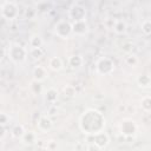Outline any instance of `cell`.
I'll return each instance as SVG.
<instances>
[{"instance_id": "22", "label": "cell", "mask_w": 151, "mask_h": 151, "mask_svg": "<svg viewBox=\"0 0 151 151\" xmlns=\"http://www.w3.org/2000/svg\"><path fill=\"white\" fill-rule=\"evenodd\" d=\"M140 29L142 33L146 37H149L151 34V20L150 19H145L142 24H140Z\"/></svg>"}, {"instance_id": "16", "label": "cell", "mask_w": 151, "mask_h": 151, "mask_svg": "<svg viewBox=\"0 0 151 151\" xmlns=\"http://www.w3.org/2000/svg\"><path fill=\"white\" fill-rule=\"evenodd\" d=\"M113 31H114V33L118 34V35L124 34V33L127 31V24H126V21L123 20V19L116 20V21H114V25H113Z\"/></svg>"}, {"instance_id": "4", "label": "cell", "mask_w": 151, "mask_h": 151, "mask_svg": "<svg viewBox=\"0 0 151 151\" xmlns=\"http://www.w3.org/2000/svg\"><path fill=\"white\" fill-rule=\"evenodd\" d=\"M1 15L6 20H14L19 17V6L14 1H5L1 7Z\"/></svg>"}, {"instance_id": "7", "label": "cell", "mask_w": 151, "mask_h": 151, "mask_svg": "<svg viewBox=\"0 0 151 151\" xmlns=\"http://www.w3.org/2000/svg\"><path fill=\"white\" fill-rule=\"evenodd\" d=\"M119 130H120V133L125 137H133L136 133H137V130H138V126L136 124V122L131 118H125L122 120L120 125H119Z\"/></svg>"}, {"instance_id": "1", "label": "cell", "mask_w": 151, "mask_h": 151, "mask_svg": "<svg viewBox=\"0 0 151 151\" xmlns=\"http://www.w3.org/2000/svg\"><path fill=\"white\" fill-rule=\"evenodd\" d=\"M106 119L104 114L93 107L86 109L79 118V129L83 133L93 136L98 132L104 131Z\"/></svg>"}, {"instance_id": "13", "label": "cell", "mask_w": 151, "mask_h": 151, "mask_svg": "<svg viewBox=\"0 0 151 151\" xmlns=\"http://www.w3.org/2000/svg\"><path fill=\"white\" fill-rule=\"evenodd\" d=\"M58 97H59V92H58V90L54 88V87L47 88V91H46L45 94H44V99H45V101L48 103V104H54V103L58 100Z\"/></svg>"}, {"instance_id": "29", "label": "cell", "mask_w": 151, "mask_h": 151, "mask_svg": "<svg viewBox=\"0 0 151 151\" xmlns=\"http://www.w3.org/2000/svg\"><path fill=\"white\" fill-rule=\"evenodd\" d=\"M86 151H101L94 143H90L88 145H87V147H86Z\"/></svg>"}, {"instance_id": "6", "label": "cell", "mask_w": 151, "mask_h": 151, "mask_svg": "<svg viewBox=\"0 0 151 151\" xmlns=\"http://www.w3.org/2000/svg\"><path fill=\"white\" fill-rule=\"evenodd\" d=\"M67 15L70 19H72V21H80V20H86V15H87V11L86 8L80 5V4H72L68 8Z\"/></svg>"}, {"instance_id": "10", "label": "cell", "mask_w": 151, "mask_h": 151, "mask_svg": "<svg viewBox=\"0 0 151 151\" xmlns=\"http://www.w3.org/2000/svg\"><path fill=\"white\" fill-rule=\"evenodd\" d=\"M92 137H93V143H94L100 150L107 147V145L110 144V137H109V134H107L106 132H104V131L98 132V133L93 134Z\"/></svg>"}, {"instance_id": "9", "label": "cell", "mask_w": 151, "mask_h": 151, "mask_svg": "<svg viewBox=\"0 0 151 151\" xmlns=\"http://www.w3.org/2000/svg\"><path fill=\"white\" fill-rule=\"evenodd\" d=\"M37 126H38V130L42 133H47L48 131L52 130L53 127V122L51 119V117H48L47 114H42L39 117L38 122H37Z\"/></svg>"}, {"instance_id": "23", "label": "cell", "mask_w": 151, "mask_h": 151, "mask_svg": "<svg viewBox=\"0 0 151 151\" xmlns=\"http://www.w3.org/2000/svg\"><path fill=\"white\" fill-rule=\"evenodd\" d=\"M29 88H31L32 93H34V94H41V92H42V84L40 81L32 80L31 84H29Z\"/></svg>"}, {"instance_id": "15", "label": "cell", "mask_w": 151, "mask_h": 151, "mask_svg": "<svg viewBox=\"0 0 151 151\" xmlns=\"http://www.w3.org/2000/svg\"><path fill=\"white\" fill-rule=\"evenodd\" d=\"M136 83L140 88H149L151 85V78L149 74H139L136 78Z\"/></svg>"}, {"instance_id": "32", "label": "cell", "mask_w": 151, "mask_h": 151, "mask_svg": "<svg viewBox=\"0 0 151 151\" xmlns=\"http://www.w3.org/2000/svg\"><path fill=\"white\" fill-rule=\"evenodd\" d=\"M5 136H6V127H5V125L0 124V140L4 139Z\"/></svg>"}, {"instance_id": "5", "label": "cell", "mask_w": 151, "mask_h": 151, "mask_svg": "<svg viewBox=\"0 0 151 151\" xmlns=\"http://www.w3.org/2000/svg\"><path fill=\"white\" fill-rule=\"evenodd\" d=\"M54 34L58 38L61 39H67L72 35V26L71 22L68 20H59L55 25H54Z\"/></svg>"}, {"instance_id": "34", "label": "cell", "mask_w": 151, "mask_h": 151, "mask_svg": "<svg viewBox=\"0 0 151 151\" xmlns=\"http://www.w3.org/2000/svg\"><path fill=\"white\" fill-rule=\"evenodd\" d=\"M0 103H1V97H0Z\"/></svg>"}, {"instance_id": "30", "label": "cell", "mask_w": 151, "mask_h": 151, "mask_svg": "<svg viewBox=\"0 0 151 151\" xmlns=\"http://www.w3.org/2000/svg\"><path fill=\"white\" fill-rule=\"evenodd\" d=\"M57 114V107L55 106H51L50 109H48V112H47V116L48 117H51V116H55Z\"/></svg>"}, {"instance_id": "21", "label": "cell", "mask_w": 151, "mask_h": 151, "mask_svg": "<svg viewBox=\"0 0 151 151\" xmlns=\"http://www.w3.org/2000/svg\"><path fill=\"white\" fill-rule=\"evenodd\" d=\"M140 106H142L143 111L149 113L151 111V97L150 96H144L140 100Z\"/></svg>"}, {"instance_id": "14", "label": "cell", "mask_w": 151, "mask_h": 151, "mask_svg": "<svg viewBox=\"0 0 151 151\" xmlns=\"http://www.w3.org/2000/svg\"><path fill=\"white\" fill-rule=\"evenodd\" d=\"M63 66H64V64H63V60L60 57L54 55V57H51L48 59V67L53 72H59L63 68Z\"/></svg>"}, {"instance_id": "3", "label": "cell", "mask_w": 151, "mask_h": 151, "mask_svg": "<svg viewBox=\"0 0 151 151\" xmlns=\"http://www.w3.org/2000/svg\"><path fill=\"white\" fill-rule=\"evenodd\" d=\"M96 71L100 76H109L114 71V61L109 57H100L96 61Z\"/></svg>"}, {"instance_id": "28", "label": "cell", "mask_w": 151, "mask_h": 151, "mask_svg": "<svg viewBox=\"0 0 151 151\" xmlns=\"http://www.w3.org/2000/svg\"><path fill=\"white\" fill-rule=\"evenodd\" d=\"M46 147L48 150H51V151H55V149H57V142L55 140H50L47 143V146Z\"/></svg>"}, {"instance_id": "27", "label": "cell", "mask_w": 151, "mask_h": 151, "mask_svg": "<svg viewBox=\"0 0 151 151\" xmlns=\"http://www.w3.org/2000/svg\"><path fill=\"white\" fill-rule=\"evenodd\" d=\"M8 122H9L8 114L5 113V112H0V124H1V125H6Z\"/></svg>"}, {"instance_id": "33", "label": "cell", "mask_w": 151, "mask_h": 151, "mask_svg": "<svg viewBox=\"0 0 151 151\" xmlns=\"http://www.w3.org/2000/svg\"><path fill=\"white\" fill-rule=\"evenodd\" d=\"M42 151H51V150H48V149H47V147H46V149H44V150H42Z\"/></svg>"}, {"instance_id": "25", "label": "cell", "mask_w": 151, "mask_h": 151, "mask_svg": "<svg viewBox=\"0 0 151 151\" xmlns=\"http://www.w3.org/2000/svg\"><path fill=\"white\" fill-rule=\"evenodd\" d=\"M125 63L129 66H136L138 64V58L133 53H127L126 57H125Z\"/></svg>"}, {"instance_id": "31", "label": "cell", "mask_w": 151, "mask_h": 151, "mask_svg": "<svg viewBox=\"0 0 151 151\" xmlns=\"http://www.w3.org/2000/svg\"><path fill=\"white\" fill-rule=\"evenodd\" d=\"M6 54H7V50L4 46H0V61L6 57Z\"/></svg>"}, {"instance_id": "26", "label": "cell", "mask_w": 151, "mask_h": 151, "mask_svg": "<svg viewBox=\"0 0 151 151\" xmlns=\"http://www.w3.org/2000/svg\"><path fill=\"white\" fill-rule=\"evenodd\" d=\"M35 14H37V9L34 7H32V6L26 7V9H25V18L26 19H33L35 17Z\"/></svg>"}, {"instance_id": "17", "label": "cell", "mask_w": 151, "mask_h": 151, "mask_svg": "<svg viewBox=\"0 0 151 151\" xmlns=\"http://www.w3.org/2000/svg\"><path fill=\"white\" fill-rule=\"evenodd\" d=\"M84 64V58L80 54H72L68 58V65L72 68H80Z\"/></svg>"}, {"instance_id": "24", "label": "cell", "mask_w": 151, "mask_h": 151, "mask_svg": "<svg viewBox=\"0 0 151 151\" xmlns=\"http://www.w3.org/2000/svg\"><path fill=\"white\" fill-rule=\"evenodd\" d=\"M29 55L32 57V59L39 60L44 57V51H42V48H31L29 50Z\"/></svg>"}, {"instance_id": "18", "label": "cell", "mask_w": 151, "mask_h": 151, "mask_svg": "<svg viewBox=\"0 0 151 151\" xmlns=\"http://www.w3.org/2000/svg\"><path fill=\"white\" fill-rule=\"evenodd\" d=\"M25 131H26V130H25V127H24L22 124H15V125H13V127L11 129V134H12L13 138L20 139V138L24 136Z\"/></svg>"}, {"instance_id": "19", "label": "cell", "mask_w": 151, "mask_h": 151, "mask_svg": "<svg viewBox=\"0 0 151 151\" xmlns=\"http://www.w3.org/2000/svg\"><path fill=\"white\" fill-rule=\"evenodd\" d=\"M42 44H44V40H42V38L39 34H33L29 38V46H31V48H41Z\"/></svg>"}, {"instance_id": "20", "label": "cell", "mask_w": 151, "mask_h": 151, "mask_svg": "<svg viewBox=\"0 0 151 151\" xmlns=\"http://www.w3.org/2000/svg\"><path fill=\"white\" fill-rule=\"evenodd\" d=\"M63 93L67 98H74L77 96V90L73 85H65L63 88Z\"/></svg>"}, {"instance_id": "11", "label": "cell", "mask_w": 151, "mask_h": 151, "mask_svg": "<svg viewBox=\"0 0 151 151\" xmlns=\"http://www.w3.org/2000/svg\"><path fill=\"white\" fill-rule=\"evenodd\" d=\"M32 76H33V80L42 83V81L48 77V72H47L46 67L39 65V66H35V67L33 68V71H32Z\"/></svg>"}, {"instance_id": "12", "label": "cell", "mask_w": 151, "mask_h": 151, "mask_svg": "<svg viewBox=\"0 0 151 151\" xmlns=\"http://www.w3.org/2000/svg\"><path fill=\"white\" fill-rule=\"evenodd\" d=\"M21 143L26 146H32L37 143V133L34 131H25L24 136L20 138Z\"/></svg>"}, {"instance_id": "2", "label": "cell", "mask_w": 151, "mask_h": 151, "mask_svg": "<svg viewBox=\"0 0 151 151\" xmlns=\"http://www.w3.org/2000/svg\"><path fill=\"white\" fill-rule=\"evenodd\" d=\"M7 57L9 58V60L13 64L20 65L26 61V59L28 57V51L22 45L18 44V42H12L7 48Z\"/></svg>"}, {"instance_id": "8", "label": "cell", "mask_w": 151, "mask_h": 151, "mask_svg": "<svg viewBox=\"0 0 151 151\" xmlns=\"http://www.w3.org/2000/svg\"><path fill=\"white\" fill-rule=\"evenodd\" d=\"M71 26H72V34H74V35L83 37V35L87 34V32H88V24L86 20L72 21Z\"/></svg>"}]
</instances>
